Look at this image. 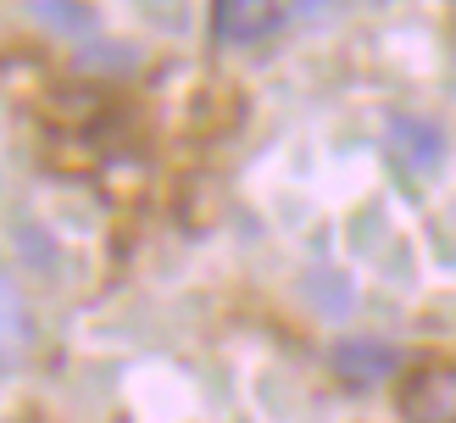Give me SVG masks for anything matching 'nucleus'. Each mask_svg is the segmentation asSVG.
<instances>
[{
    "mask_svg": "<svg viewBox=\"0 0 456 423\" xmlns=\"http://www.w3.org/2000/svg\"><path fill=\"white\" fill-rule=\"evenodd\" d=\"M84 67H89V73H111V67H118V73H128V67H134V51H123V45H118V51H89Z\"/></svg>",
    "mask_w": 456,
    "mask_h": 423,
    "instance_id": "nucleus-8",
    "label": "nucleus"
},
{
    "mask_svg": "<svg viewBox=\"0 0 456 423\" xmlns=\"http://www.w3.org/2000/svg\"><path fill=\"white\" fill-rule=\"evenodd\" d=\"M306 301L323 312V318H351L356 289H351L346 273H312V279H306Z\"/></svg>",
    "mask_w": 456,
    "mask_h": 423,
    "instance_id": "nucleus-6",
    "label": "nucleus"
},
{
    "mask_svg": "<svg viewBox=\"0 0 456 423\" xmlns=\"http://www.w3.org/2000/svg\"><path fill=\"white\" fill-rule=\"evenodd\" d=\"M34 340V323H28V301H22V289L0 273V373H12L22 362V351Z\"/></svg>",
    "mask_w": 456,
    "mask_h": 423,
    "instance_id": "nucleus-4",
    "label": "nucleus"
},
{
    "mask_svg": "<svg viewBox=\"0 0 456 423\" xmlns=\"http://www.w3.org/2000/svg\"><path fill=\"white\" fill-rule=\"evenodd\" d=\"M34 17L45 22V28H56V34H89L95 28V12L89 6H56V0H39Z\"/></svg>",
    "mask_w": 456,
    "mask_h": 423,
    "instance_id": "nucleus-7",
    "label": "nucleus"
},
{
    "mask_svg": "<svg viewBox=\"0 0 456 423\" xmlns=\"http://www.w3.org/2000/svg\"><path fill=\"white\" fill-rule=\"evenodd\" d=\"M401 407L412 412V423H451L456 418V378H451V368L412 373V385L401 390Z\"/></svg>",
    "mask_w": 456,
    "mask_h": 423,
    "instance_id": "nucleus-3",
    "label": "nucleus"
},
{
    "mask_svg": "<svg viewBox=\"0 0 456 423\" xmlns=\"http://www.w3.org/2000/svg\"><path fill=\"white\" fill-rule=\"evenodd\" d=\"M289 22V6H267V0H223V6H212V28L228 39V45H250V39H262L273 28H284Z\"/></svg>",
    "mask_w": 456,
    "mask_h": 423,
    "instance_id": "nucleus-2",
    "label": "nucleus"
},
{
    "mask_svg": "<svg viewBox=\"0 0 456 423\" xmlns=\"http://www.w3.org/2000/svg\"><path fill=\"white\" fill-rule=\"evenodd\" d=\"M334 373L346 385H379L395 373V346L373 340V334H346V340H334Z\"/></svg>",
    "mask_w": 456,
    "mask_h": 423,
    "instance_id": "nucleus-1",
    "label": "nucleus"
},
{
    "mask_svg": "<svg viewBox=\"0 0 456 423\" xmlns=\"http://www.w3.org/2000/svg\"><path fill=\"white\" fill-rule=\"evenodd\" d=\"M390 145L406 156V167H435L440 150H445L440 128L428 118H412V111H395V118H390Z\"/></svg>",
    "mask_w": 456,
    "mask_h": 423,
    "instance_id": "nucleus-5",
    "label": "nucleus"
}]
</instances>
